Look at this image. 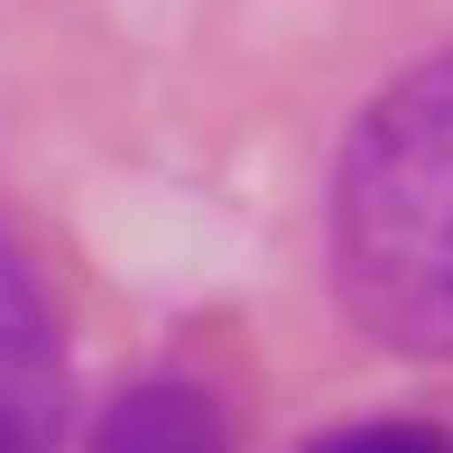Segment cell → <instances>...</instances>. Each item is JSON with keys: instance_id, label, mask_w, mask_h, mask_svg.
<instances>
[{"instance_id": "4", "label": "cell", "mask_w": 453, "mask_h": 453, "mask_svg": "<svg viewBox=\"0 0 453 453\" xmlns=\"http://www.w3.org/2000/svg\"><path fill=\"white\" fill-rule=\"evenodd\" d=\"M305 453H453V435H444V426H426V417H361V426L315 435Z\"/></svg>"}, {"instance_id": "2", "label": "cell", "mask_w": 453, "mask_h": 453, "mask_svg": "<svg viewBox=\"0 0 453 453\" xmlns=\"http://www.w3.org/2000/svg\"><path fill=\"white\" fill-rule=\"evenodd\" d=\"M65 444V342L56 305L37 287V259H0V453H56Z\"/></svg>"}, {"instance_id": "1", "label": "cell", "mask_w": 453, "mask_h": 453, "mask_svg": "<svg viewBox=\"0 0 453 453\" xmlns=\"http://www.w3.org/2000/svg\"><path fill=\"white\" fill-rule=\"evenodd\" d=\"M334 296L380 352L453 361V47L370 93L334 157Z\"/></svg>"}, {"instance_id": "3", "label": "cell", "mask_w": 453, "mask_h": 453, "mask_svg": "<svg viewBox=\"0 0 453 453\" xmlns=\"http://www.w3.org/2000/svg\"><path fill=\"white\" fill-rule=\"evenodd\" d=\"M93 453H232V426H222L213 388L157 370V380H130L111 407H102Z\"/></svg>"}]
</instances>
